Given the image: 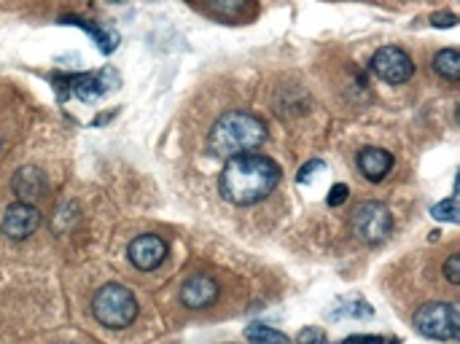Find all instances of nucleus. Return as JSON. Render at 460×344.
<instances>
[{
    "mask_svg": "<svg viewBox=\"0 0 460 344\" xmlns=\"http://www.w3.org/2000/svg\"><path fill=\"white\" fill-rule=\"evenodd\" d=\"M431 216H434L437 221L458 224V199H456V197L442 199L439 205H434V207H431Z\"/></svg>",
    "mask_w": 460,
    "mask_h": 344,
    "instance_id": "obj_17",
    "label": "nucleus"
},
{
    "mask_svg": "<svg viewBox=\"0 0 460 344\" xmlns=\"http://www.w3.org/2000/svg\"><path fill=\"white\" fill-rule=\"evenodd\" d=\"M356 162H358L361 175L372 183H380L394 170V156L383 148H364V151H358Z\"/></svg>",
    "mask_w": 460,
    "mask_h": 344,
    "instance_id": "obj_12",
    "label": "nucleus"
},
{
    "mask_svg": "<svg viewBox=\"0 0 460 344\" xmlns=\"http://www.w3.org/2000/svg\"><path fill=\"white\" fill-rule=\"evenodd\" d=\"M458 16L456 13H434V24L437 27H456Z\"/></svg>",
    "mask_w": 460,
    "mask_h": 344,
    "instance_id": "obj_24",
    "label": "nucleus"
},
{
    "mask_svg": "<svg viewBox=\"0 0 460 344\" xmlns=\"http://www.w3.org/2000/svg\"><path fill=\"white\" fill-rule=\"evenodd\" d=\"M348 194H350V189L345 186V183H337V186H332V191H329V207H340V205H345L348 202Z\"/></svg>",
    "mask_w": 460,
    "mask_h": 344,
    "instance_id": "obj_20",
    "label": "nucleus"
},
{
    "mask_svg": "<svg viewBox=\"0 0 460 344\" xmlns=\"http://www.w3.org/2000/svg\"><path fill=\"white\" fill-rule=\"evenodd\" d=\"M127 256H129V261H132L135 269L154 272L167 259V243L162 237H156V234H143V237H137V240L129 243Z\"/></svg>",
    "mask_w": 460,
    "mask_h": 344,
    "instance_id": "obj_8",
    "label": "nucleus"
},
{
    "mask_svg": "<svg viewBox=\"0 0 460 344\" xmlns=\"http://www.w3.org/2000/svg\"><path fill=\"white\" fill-rule=\"evenodd\" d=\"M92 313L105 329H127L137 318V299L121 283H108L94 294Z\"/></svg>",
    "mask_w": 460,
    "mask_h": 344,
    "instance_id": "obj_3",
    "label": "nucleus"
},
{
    "mask_svg": "<svg viewBox=\"0 0 460 344\" xmlns=\"http://www.w3.org/2000/svg\"><path fill=\"white\" fill-rule=\"evenodd\" d=\"M412 323L429 340H437V342H458L460 340V310L456 302H429L415 313Z\"/></svg>",
    "mask_w": 460,
    "mask_h": 344,
    "instance_id": "obj_4",
    "label": "nucleus"
},
{
    "mask_svg": "<svg viewBox=\"0 0 460 344\" xmlns=\"http://www.w3.org/2000/svg\"><path fill=\"white\" fill-rule=\"evenodd\" d=\"M65 81H67V86H70V92H73L75 97H81V100H86V102H94V100H100L111 86L119 84V75H116L113 70H102V73L70 75V78H65Z\"/></svg>",
    "mask_w": 460,
    "mask_h": 344,
    "instance_id": "obj_9",
    "label": "nucleus"
},
{
    "mask_svg": "<svg viewBox=\"0 0 460 344\" xmlns=\"http://www.w3.org/2000/svg\"><path fill=\"white\" fill-rule=\"evenodd\" d=\"M375 315V310L369 307V304H364V302H353V304H345L342 310H337L332 318L334 321H340V318H372Z\"/></svg>",
    "mask_w": 460,
    "mask_h": 344,
    "instance_id": "obj_18",
    "label": "nucleus"
},
{
    "mask_svg": "<svg viewBox=\"0 0 460 344\" xmlns=\"http://www.w3.org/2000/svg\"><path fill=\"white\" fill-rule=\"evenodd\" d=\"M11 189L19 197V202H30L32 205L46 191V175L38 167H22V170H16V175L11 181Z\"/></svg>",
    "mask_w": 460,
    "mask_h": 344,
    "instance_id": "obj_11",
    "label": "nucleus"
},
{
    "mask_svg": "<svg viewBox=\"0 0 460 344\" xmlns=\"http://www.w3.org/2000/svg\"><path fill=\"white\" fill-rule=\"evenodd\" d=\"M208 8L224 19H240L245 13V8L251 5V0H205Z\"/></svg>",
    "mask_w": 460,
    "mask_h": 344,
    "instance_id": "obj_16",
    "label": "nucleus"
},
{
    "mask_svg": "<svg viewBox=\"0 0 460 344\" xmlns=\"http://www.w3.org/2000/svg\"><path fill=\"white\" fill-rule=\"evenodd\" d=\"M296 344H329V337L323 334V329L310 326V329H302V331H299Z\"/></svg>",
    "mask_w": 460,
    "mask_h": 344,
    "instance_id": "obj_19",
    "label": "nucleus"
},
{
    "mask_svg": "<svg viewBox=\"0 0 460 344\" xmlns=\"http://www.w3.org/2000/svg\"><path fill=\"white\" fill-rule=\"evenodd\" d=\"M353 234L367 245H380L394 232V216L383 202H361L350 218Z\"/></svg>",
    "mask_w": 460,
    "mask_h": 344,
    "instance_id": "obj_5",
    "label": "nucleus"
},
{
    "mask_svg": "<svg viewBox=\"0 0 460 344\" xmlns=\"http://www.w3.org/2000/svg\"><path fill=\"white\" fill-rule=\"evenodd\" d=\"M216 299H218V286H216V280H210L205 275H194L181 286V302L189 310L210 307Z\"/></svg>",
    "mask_w": 460,
    "mask_h": 344,
    "instance_id": "obj_10",
    "label": "nucleus"
},
{
    "mask_svg": "<svg viewBox=\"0 0 460 344\" xmlns=\"http://www.w3.org/2000/svg\"><path fill=\"white\" fill-rule=\"evenodd\" d=\"M62 22H67V24H78V27H84L97 43H100V51H105V54H111L116 46H119V35H113V32H108V30H102L100 24H92V22H86V19H81V16H65Z\"/></svg>",
    "mask_w": 460,
    "mask_h": 344,
    "instance_id": "obj_13",
    "label": "nucleus"
},
{
    "mask_svg": "<svg viewBox=\"0 0 460 344\" xmlns=\"http://www.w3.org/2000/svg\"><path fill=\"white\" fill-rule=\"evenodd\" d=\"M40 226V213L35 205L30 202H16V205H8L3 218H0V232L3 237L8 240H27L35 229Z\"/></svg>",
    "mask_w": 460,
    "mask_h": 344,
    "instance_id": "obj_7",
    "label": "nucleus"
},
{
    "mask_svg": "<svg viewBox=\"0 0 460 344\" xmlns=\"http://www.w3.org/2000/svg\"><path fill=\"white\" fill-rule=\"evenodd\" d=\"M280 183V167L261 154H240L224 164L218 189L232 205H256Z\"/></svg>",
    "mask_w": 460,
    "mask_h": 344,
    "instance_id": "obj_1",
    "label": "nucleus"
},
{
    "mask_svg": "<svg viewBox=\"0 0 460 344\" xmlns=\"http://www.w3.org/2000/svg\"><path fill=\"white\" fill-rule=\"evenodd\" d=\"M340 344H399V340L394 337H367V334H358V337H348Z\"/></svg>",
    "mask_w": 460,
    "mask_h": 344,
    "instance_id": "obj_22",
    "label": "nucleus"
},
{
    "mask_svg": "<svg viewBox=\"0 0 460 344\" xmlns=\"http://www.w3.org/2000/svg\"><path fill=\"white\" fill-rule=\"evenodd\" d=\"M245 340L251 344H291L286 334H280L278 329L267 326V323H251L245 326Z\"/></svg>",
    "mask_w": 460,
    "mask_h": 344,
    "instance_id": "obj_15",
    "label": "nucleus"
},
{
    "mask_svg": "<svg viewBox=\"0 0 460 344\" xmlns=\"http://www.w3.org/2000/svg\"><path fill=\"white\" fill-rule=\"evenodd\" d=\"M372 70L385 81V84H404V81H410L412 78V73H415V62H412V57L404 51V49H399V46H383V49H377L375 51V57H372Z\"/></svg>",
    "mask_w": 460,
    "mask_h": 344,
    "instance_id": "obj_6",
    "label": "nucleus"
},
{
    "mask_svg": "<svg viewBox=\"0 0 460 344\" xmlns=\"http://www.w3.org/2000/svg\"><path fill=\"white\" fill-rule=\"evenodd\" d=\"M264 140H267V127L259 116L245 110H229L213 124L208 146L216 156L232 159L240 154H251Z\"/></svg>",
    "mask_w": 460,
    "mask_h": 344,
    "instance_id": "obj_2",
    "label": "nucleus"
},
{
    "mask_svg": "<svg viewBox=\"0 0 460 344\" xmlns=\"http://www.w3.org/2000/svg\"><path fill=\"white\" fill-rule=\"evenodd\" d=\"M434 70L447 78L450 84H458L460 78V54L456 49H442L437 57H434Z\"/></svg>",
    "mask_w": 460,
    "mask_h": 344,
    "instance_id": "obj_14",
    "label": "nucleus"
},
{
    "mask_svg": "<svg viewBox=\"0 0 460 344\" xmlns=\"http://www.w3.org/2000/svg\"><path fill=\"white\" fill-rule=\"evenodd\" d=\"M326 164L321 162V159H315V162H310V164H305L302 170H299V175H296V181L299 183H307V181H313L315 175H318V170H323Z\"/></svg>",
    "mask_w": 460,
    "mask_h": 344,
    "instance_id": "obj_23",
    "label": "nucleus"
},
{
    "mask_svg": "<svg viewBox=\"0 0 460 344\" xmlns=\"http://www.w3.org/2000/svg\"><path fill=\"white\" fill-rule=\"evenodd\" d=\"M445 278H447V283H450V286H458L460 283V256L458 253H453V256L447 259V264H445Z\"/></svg>",
    "mask_w": 460,
    "mask_h": 344,
    "instance_id": "obj_21",
    "label": "nucleus"
}]
</instances>
